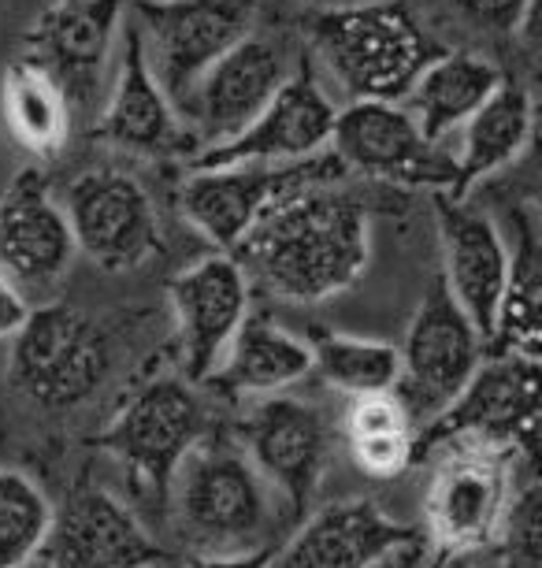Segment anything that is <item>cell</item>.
Wrapping results in <instances>:
<instances>
[{
  "mask_svg": "<svg viewBox=\"0 0 542 568\" xmlns=\"http://www.w3.org/2000/svg\"><path fill=\"white\" fill-rule=\"evenodd\" d=\"M257 8L260 0H137L131 27L149 71L175 109L201 74L249 34Z\"/></svg>",
  "mask_w": 542,
  "mask_h": 568,
  "instance_id": "obj_9",
  "label": "cell"
},
{
  "mask_svg": "<svg viewBox=\"0 0 542 568\" xmlns=\"http://www.w3.org/2000/svg\"><path fill=\"white\" fill-rule=\"evenodd\" d=\"M308 372H313L308 342L275 324L272 316L249 308L208 383L231 398H264V394L290 390Z\"/></svg>",
  "mask_w": 542,
  "mask_h": 568,
  "instance_id": "obj_23",
  "label": "cell"
},
{
  "mask_svg": "<svg viewBox=\"0 0 542 568\" xmlns=\"http://www.w3.org/2000/svg\"><path fill=\"white\" fill-rule=\"evenodd\" d=\"M231 256L249 286L283 302H327L349 291L371 256V212L342 182H320L286 197L249 227Z\"/></svg>",
  "mask_w": 542,
  "mask_h": 568,
  "instance_id": "obj_1",
  "label": "cell"
},
{
  "mask_svg": "<svg viewBox=\"0 0 542 568\" xmlns=\"http://www.w3.org/2000/svg\"><path fill=\"white\" fill-rule=\"evenodd\" d=\"M286 74L290 71H286L283 52L253 34L223 52L178 104V115L197 142V153L246 131L286 82Z\"/></svg>",
  "mask_w": 542,
  "mask_h": 568,
  "instance_id": "obj_18",
  "label": "cell"
},
{
  "mask_svg": "<svg viewBox=\"0 0 542 568\" xmlns=\"http://www.w3.org/2000/svg\"><path fill=\"white\" fill-rule=\"evenodd\" d=\"M531 126H535V104H531L528 85L517 79H502L491 98L472 112V120L457 131L461 142H457L453 153L457 182L450 197H469L475 182L513 164L531 142Z\"/></svg>",
  "mask_w": 542,
  "mask_h": 568,
  "instance_id": "obj_24",
  "label": "cell"
},
{
  "mask_svg": "<svg viewBox=\"0 0 542 568\" xmlns=\"http://www.w3.org/2000/svg\"><path fill=\"white\" fill-rule=\"evenodd\" d=\"M27 313H30L27 302L8 286V278L0 275V338H12L19 324L27 320Z\"/></svg>",
  "mask_w": 542,
  "mask_h": 568,
  "instance_id": "obj_32",
  "label": "cell"
},
{
  "mask_svg": "<svg viewBox=\"0 0 542 568\" xmlns=\"http://www.w3.org/2000/svg\"><path fill=\"white\" fill-rule=\"evenodd\" d=\"M98 138L120 153L145 156V160H167L197 153L194 134L186 131L183 115L172 104V98L153 79L137 41V30L126 27V49L120 60V74L112 82V93L101 109Z\"/></svg>",
  "mask_w": 542,
  "mask_h": 568,
  "instance_id": "obj_21",
  "label": "cell"
},
{
  "mask_svg": "<svg viewBox=\"0 0 542 568\" xmlns=\"http://www.w3.org/2000/svg\"><path fill=\"white\" fill-rule=\"evenodd\" d=\"M205 435V409L183 379H153L115 413V420L93 438L126 468L137 487L153 490L164 506L167 479L197 438Z\"/></svg>",
  "mask_w": 542,
  "mask_h": 568,
  "instance_id": "obj_12",
  "label": "cell"
},
{
  "mask_svg": "<svg viewBox=\"0 0 542 568\" xmlns=\"http://www.w3.org/2000/svg\"><path fill=\"white\" fill-rule=\"evenodd\" d=\"M520 449L491 438H450L431 449L439 460L423 490V524L434 554L475 557L491 550L520 490Z\"/></svg>",
  "mask_w": 542,
  "mask_h": 568,
  "instance_id": "obj_4",
  "label": "cell"
},
{
  "mask_svg": "<svg viewBox=\"0 0 542 568\" xmlns=\"http://www.w3.org/2000/svg\"><path fill=\"white\" fill-rule=\"evenodd\" d=\"M434 197V216H439V245H442V283L461 313L472 320L483 342H491L502 297L509 286V245L498 231V223L487 212L472 209L469 197Z\"/></svg>",
  "mask_w": 542,
  "mask_h": 568,
  "instance_id": "obj_19",
  "label": "cell"
},
{
  "mask_svg": "<svg viewBox=\"0 0 542 568\" xmlns=\"http://www.w3.org/2000/svg\"><path fill=\"white\" fill-rule=\"evenodd\" d=\"M417 528H406L387 517L376 501L354 498L335 501L320 513H305L294 535L275 546L264 568H371L379 557L417 539Z\"/></svg>",
  "mask_w": 542,
  "mask_h": 568,
  "instance_id": "obj_22",
  "label": "cell"
},
{
  "mask_svg": "<svg viewBox=\"0 0 542 568\" xmlns=\"http://www.w3.org/2000/svg\"><path fill=\"white\" fill-rule=\"evenodd\" d=\"M439 568H487V565L475 561V557H442Z\"/></svg>",
  "mask_w": 542,
  "mask_h": 568,
  "instance_id": "obj_34",
  "label": "cell"
},
{
  "mask_svg": "<svg viewBox=\"0 0 542 568\" xmlns=\"http://www.w3.org/2000/svg\"><path fill=\"white\" fill-rule=\"evenodd\" d=\"M338 104L324 90L316 71L301 63L286 74V82L275 90V98L264 104L246 131L231 142L208 145L194 156V168H216V164H294L316 153H327L331 142Z\"/></svg>",
  "mask_w": 542,
  "mask_h": 568,
  "instance_id": "obj_15",
  "label": "cell"
},
{
  "mask_svg": "<svg viewBox=\"0 0 542 568\" xmlns=\"http://www.w3.org/2000/svg\"><path fill=\"white\" fill-rule=\"evenodd\" d=\"M249 278L231 253H208L172 278V313L178 327L186 383H208L231 338L249 316Z\"/></svg>",
  "mask_w": 542,
  "mask_h": 568,
  "instance_id": "obj_16",
  "label": "cell"
},
{
  "mask_svg": "<svg viewBox=\"0 0 542 568\" xmlns=\"http://www.w3.org/2000/svg\"><path fill=\"white\" fill-rule=\"evenodd\" d=\"M498 82H502L498 63L480 52H434L417 74L406 101L420 134L428 142L446 145L498 90Z\"/></svg>",
  "mask_w": 542,
  "mask_h": 568,
  "instance_id": "obj_25",
  "label": "cell"
},
{
  "mask_svg": "<svg viewBox=\"0 0 542 568\" xmlns=\"http://www.w3.org/2000/svg\"><path fill=\"white\" fill-rule=\"evenodd\" d=\"M74 250L104 272H131L161 250V216L149 190L120 168L82 171L60 201Z\"/></svg>",
  "mask_w": 542,
  "mask_h": 568,
  "instance_id": "obj_13",
  "label": "cell"
},
{
  "mask_svg": "<svg viewBox=\"0 0 542 568\" xmlns=\"http://www.w3.org/2000/svg\"><path fill=\"white\" fill-rule=\"evenodd\" d=\"M0 120L23 153L52 160L68 145L71 101L38 60L19 57L8 63L0 79Z\"/></svg>",
  "mask_w": 542,
  "mask_h": 568,
  "instance_id": "obj_26",
  "label": "cell"
},
{
  "mask_svg": "<svg viewBox=\"0 0 542 568\" xmlns=\"http://www.w3.org/2000/svg\"><path fill=\"white\" fill-rule=\"evenodd\" d=\"M149 568H175L172 561H161V565H149Z\"/></svg>",
  "mask_w": 542,
  "mask_h": 568,
  "instance_id": "obj_35",
  "label": "cell"
},
{
  "mask_svg": "<svg viewBox=\"0 0 542 568\" xmlns=\"http://www.w3.org/2000/svg\"><path fill=\"white\" fill-rule=\"evenodd\" d=\"M164 506L190 557L275 550L279 509H286L238 438L208 432L175 465Z\"/></svg>",
  "mask_w": 542,
  "mask_h": 568,
  "instance_id": "obj_2",
  "label": "cell"
},
{
  "mask_svg": "<svg viewBox=\"0 0 542 568\" xmlns=\"http://www.w3.org/2000/svg\"><path fill=\"white\" fill-rule=\"evenodd\" d=\"M52 524V501L19 468H0V568H30Z\"/></svg>",
  "mask_w": 542,
  "mask_h": 568,
  "instance_id": "obj_29",
  "label": "cell"
},
{
  "mask_svg": "<svg viewBox=\"0 0 542 568\" xmlns=\"http://www.w3.org/2000/svg\"><path fill=\"white\" fill-rule=\"evenodd\" d=\"M442 557L431 550V546H423V539L417 535L412 542H401L398 550H390L387 557H379L371 568H439Z\"/></svg>",
  "mask_w": 542,
  "mask_h": 568,
  "instance_id": "obj_31",
  "label": "cell"
},
{
  "mask_svg": "<svg viewBox=\"0 0 542 568\" xmlns=\"http://www.w3.org/2000/svg\"><path fill=\"white\" fill-rule=\"evenodd\" d=\"M539 424V361L520 353H491L464 390L417 435V460L450 438H491L528 446Z\"/></svg>",
  "mask_w": 542,
  "mask_h": 568,
  "instance_id": "obj_14",
  "label": "cell"
},
{
  "mask_svg": "<svg viewBox=\"0 0 542 568\" xmlns=\"http://www.w3.org/2000/svg\"><path fill=\"white\" fill-rule=\"evenodd\" d=\"M112 372V342L71 305H34L12 335V387L41 409L86 405Z\"/></svg>",
  "mask_w": 542,
  "mask_h": 568,
  "instance_id": "obj_5",
  "label": "cell"
},
{
  "mask_svg": "<svg viewBox=\"0 0 542 568\" xmlns=\"http://www.w3.org/2000/svg\"><path fill=\"white\" fill-rule=\"evenodd\" d=\"M238 446L283 498L297 524L313 506L335 449V427L316 402L290 398L286 390L264 394L238 427Z\"/></svg>",
  "mask_w": 542,
  "mask_h": 568,
  "instance_id": "obj_10",
  "label": "cell"
},
{
  "mask_svg": "<svg viewBox=\"0 0 542 568\" xmlns=\"http://www.w3.org/2000/svg\"><path fill=\"white\" fill-rule=\"evenodd\" d=\"M342 438L354 465L371 479H395L417 465V424L395 390L349 398Z\"/></svg>",
  "mask_w": 542,
  "mask_h": 568,
  "instance_id": "obj_27",
  "label": "cell"
},
{
  "mask_svg": "<svg viewBox=\"0 0 542 568\" xmlns=\"http://www.w3.org/2000/svg\"><path fill=\"white\" fill-rule=\"evenodd\" d=\"M453 4L461 8V16L472 19L475 27L509 30V34L531 30L539 12V0H453Z\"/></svg>",
  "mask_w": 542,
  "mask_h": 568,
  "instance_id": "obj_30",
  "label": "cell"
},
{
  "mask_svg": "<svg viewBox=\"0 0 542 568\" xmlns=\"http://www.w3.org/2000/svg\"><path fill=\"white\" fill-rule=\"evenodd\" d=\"M483 357V335L461 313L442 278H434L409 320L406 342L398 346L395 394L417 424V435L464 390Z\"/></svg>",
  "mask_w": 542,
  "mask_h": 568,
  "instance_id": "obj_7",
  "label": "cell"
},
{
  "mask_svg": "<svg viewBox=\"0 0 542 568\" xmlns=\"http://www.w3.org/2000/svg\"><path fill=\"white\" fill-rule=\"evenodd\" d=\"M313 52L349 101H406L434 45L398 0H354L316 16Z\"/></svg>",
  "mask_w": 542,
  "mask_h": 568,
  "instance_id": "obj_3",
  "label": "cell"
},
{
  "mask_svg": "<svg viewBox=\"0 0 542 568\" xmlns=\"http://www.w3.org/2000/svg\"><path fill=\"white\" fill-rule=\"evenodd\" d=\"M167 561L145 524L101 487L79 490L52 509L34 568H149Z\"/></svg>",
  "mask_w": 542,
  "mask_h": 568,
  "instance_id": "obj_17",
  "label": "cell"
},
{
  "mask_svg": "<svg viewBox=\"0 0 542 568\" xmlns=\"http://www.w3.org/2000/svg\"><path fill=\"white\" fill-rule=\"evenodd\" d=\"M305 342H308V357H313V372L331 390L346 394V398L395 390L398 346H390V342L342 335V331L331 327H313Z\"/></svg>",
  "mask_w": 542,
  "mask_h": 568,
  "instance_id": "obj_28",
  "label": "cell"
},
{
  "mask_svg": "<svg viewBox=\"0 0 542 568\" xmlns=\"http://www.w3.org/2000/svg\"><path fill=\"white\" fill-rule=\"evenodd\" d=\"M349 179L335 153H316L294 164H216V168H190V175L178 190V209L186 223L201 231L216 250L231 253L246 239L249 227L260 216H268L286 197L301 194L320 182Z\"/></svg>",
  "mask_w": 542,
  "mask_h": 568,
  "instance_id": "obj_6",
  "label": "cell"
},
{
  "mask_svg": "<svg viewBox=\"0 0 542 568\" xmlns=\"http://www.w3.org/2000/svg\"><path fill=\"white\" fill-rule=\"evenodd\" d=\"M346 175H365L401 190L453 194V153L420 134L417 120L398 101H349L335 112L331 142Z\"/></svg>",
  "mask_w": 542,
  "mask_h": 568,
  "instance_id": "obj_8",
  "label": "cell"
},
{
  "mask_svg": "<svg viewBox=\"0 0 542 568\" xmlns=\"http://www.w3.org/2000/svg\"><path fill=\"white\" fill-rule=\"evenodd\" d=\"M268 557H272V550L227 554V557H190V565H183V568H264V565H268Z\"/></svg>",
  "mask_w": 542,
  "mask_h": 568,
  "instance_id": "obj_33",
  "label": "cell"
},
{
  "mask_svg": "<svg viewBox=\"0 0 542 568\" xmlns=\"http://www.w3.org/2000/svg\"><path fill=\"white\" fill-rule=\"evenodd\" d=\"M120 30L123 0H52L30 27L27 57L63 85L71 109H93Z\"/></svg>",
  "mask_w": 542,
  "mask_h": 568,
  "instance_id": "obj_20",
  "label": "cell"
},
{
  "mask_svg": "<svg viewBox=\"0 0 542 568\" xmlns=\"http://www.w3.org/2000/svg\"><path fill=\"white\" fill-rule=\"evenodd\" d=\"M74 256V234L41 168H19L0 194V275L27 308L52 302Z\"/></svg>",
  "mask_w": 542,
  "mask_h": 568,
  "instance_id": "obj_11",
  "label": "cell"
}]
</instances>
